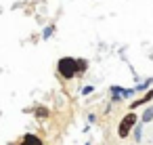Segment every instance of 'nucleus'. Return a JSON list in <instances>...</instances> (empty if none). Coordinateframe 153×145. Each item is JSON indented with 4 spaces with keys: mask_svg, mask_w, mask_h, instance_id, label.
<instances>
[{
    "mask_svg": "<svg viewBox=\"0 0 153 145\" xmlns=\"http://www.w3.org/2000/svg\"><path fill=\"white\" fill-rule=\"evenodd\" d=\"M134 124H138V114H134V111H128V114L122 118V122L117 124V137H120V139H126V137H130V132H132Z\"/></svg>",
    "mask_w": 153,
    "mask_h": 145,
    "instance_id": "obj_2",
    "label": "nucleus"
},
{
    "mask_svg": "<svg viewBox=\"0 0 153 145\" xmlns=\"http://www.w3.org/2000/svg\"><path fill=\"white\" fill-rule=\"evenodd\" d=\"M21 143H25V145H44V141L40 139V137H36V135H32V132H27V135H23V141Z\"/></svg>",
    "mask_w": 153,
    "mask_h": 145,
    "instance_id": "obj_5",
    "label": "nucleus"
},
{
    "mask_svg": "<svg viewBox=\"0 0 153 145\" xmlns=\"http://www.w3.org/2000/svg\"><path fill=\"white\" fill-rule=\"evenodd\" d=\"M86 145H90V143H86Z\"/></svg>",
    "mask_w": 153,
    "mask_h": 145,
    "instance_id": "obj_14",
    "label": "nucleus"
},
{
    "mask_svg": "<svg viewBox=\"0 0 153 145\" xmlns=\"http://www.w3.org/2000/svg\"><path fill=\"white\" fill-rule=\"evenodd\" d=\"M151 99H153V88H151V90H147V93H145V97H138V99H134L130 107H132V109H136V107H140V105L149 103Z\"/></svg>",
    "mask_w": 153,
    "mask_h": 145,
    "instance_id": "obj_4",
    "label": "nucleus"
},
{
    "mask_svg": "<svg viewBox=\"0 0 153 145\" xmlns=\"http://www.w3.org/2000/svg\"><path fill=\"white\" fill-rule=\"evenodd\" d=\"M134 139H136V143H140V139H143V124H134Z\"/></svg>",
    "mask_w": 153,
    "mask_h": 145,
    "instance_id": "obj_8",
    "label": "nucleus"
},
{
    "mask_svg": "<svg viewBox=\"0 0 153 145\" xmlns=\"http://www.w3.org/2000/svg\"><path fill=\"white\" fill-rule=\"evenodd\" d=\"M57 72L61 78L65 80H71L76 76H80V59H74V57H61L57 61Z\"/></svg>",
    "mask_w": 153,
    "mask_h": 145,
    "instance_id": "obj_1",
    "label": "nucleus"
},
{
    "mask_svg": "<svg viewBox=\"0 0 153 145\" xmlns=\"http://www.w3.org/2000/svg\"><path fill=\"white\" fill-rule=\"evenodd\" d=\"M36 118H48L51 114H48V109L46 107H36V114H34Z\"/></svg>",
    "mask_w": 153,
    "mask_h": 145,
    "instance_id": "obj_10",
    "label": "nucleus"
},
{
    "mask_svg": "<svg viewBox=\"0 0 153 145\" xmlns=\"http://www.w3.org/2000/svg\"><path fill=\"white\" fill-rule=\"evenodd\" d=\"M92 90H94V86H92V84H90V86H84V88H82V95H90Z\"/></svg>",
    "mask_w": 153,
    "mask_h": 145,
    "instance_id": "obj_12",
    "label": "nucleus"
},
{
    "mask_svg": "<svg viewBox=\"0 0 153 145\" xmlns=\"http://www.w3.org/2000/svg\"><path fill=\"white\" fill-rule=\"evenodd\" d=\"M86 67H88L86 59H80V74H84V72H86Z\"/></svg>",
    "mask_w": 153,
    "mask_h": 145,
    "instance_id": "obj_11",
    "label": "nucleus"
},
{
    "mask_svg": "<svg viewBox=\"0 0 153 145\" xmlns=\"http://www.w3.org/2000/svg\"><path fill=\"white\" fill-rule=\"evenodd\" d=\"M151 84H153V78H147L143 84H136V86H134V93H143V90H147Z\"/></svg>",
    "mask_w": 153,
    "mask_h": 145,
    "instance_id": "obj_7",
    "label": "nucleus"
},
{
    "mask_svg": "<svg viewBox=\"0 0 153 145\" xmlns=\"http://www.w3.org/2000/svg\"><path fill=\"white\" fill-rule=\"evenodd\" d=\"M19 145H25V143H19Z\"/></svg>",
    "mask_w": 153,
    "mask_h": 145,
    "instance_id": "obj_13",
    "label": "nucleus"
},
{
    "mask_svg": "<svg viewBox=\"0 0 153 145\" xmlns=\"http://www.w3.org/2000/svg\"><path fill=\"white\" fill-rule=\"evenodd\" d=\"M109 93H111V101L115 103V101H126V99H130V97L134 95V88H124V86H111V88H109Z\"/></svg>",
    "mask_w": 153,
    "mask_h": 145,
    "instance_id": "obj_3",
    "label": "nucleus"
},
{
    "mask_svg": "<svg viewBox=\"0 0 153 145\" xmlns=\"http://www.w3.org/2000/svg\"><path fill=\"white\" fill-rule=\"evenodd\" d=\"M55 30H57L55 25H46V28H44V32H42V38H44V40H48V38L55 34Z\"/></svg>",
    "mask_w": 153,
    "mask_h": 145,
    "instance_id": "obj_9",
    "label": "nucleus"
},
{
    "mask_svg": "<svg viewBox=\"0 0 153 145\" xmlns=\"http://www.w3.org/2000/svg\"><path fill=\"white\" fill-rule=\"evenodd\" d=\"M147 122H153V105L140 114V124H147Z\"/></svg>",
    "mask_w": 153,
    "mask_h": 145,
    "instance_id": "obj_6",
    "label": "nucleus"
}]
</instances>
